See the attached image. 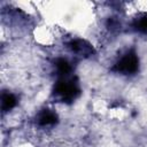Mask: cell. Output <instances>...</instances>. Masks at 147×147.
Listing matches in <instances>:
<instances>
[{
	"instance_id": "obj_6",
	"label": "cell",
	"mask_w": 147,
	"mask_h": 147,
	"mask_svg": "<svg viewBox=\"0 0 147 147\" xmlns=\"http://www.w3.org/2000/svg\"><path fill=\"white\" fill-rule=\"evenodd\" d=\"M55 64H56L57 71H59L61 75H67V74L70 72V70H71V67H70L69 62H68L67 60H64V59H59Z\"/></svg>"
},
{
	"instance_id": "obj_4",
	"label": "cell",
	"mask_w": 147,
	"mask_h": 147,
	"mask_svg": "<svg viewBox=\"0 0 147 147\" xmlns=\"http://www.w3.org/2000/svg\"><path fill=\"white\" fill-rule=\"evenodd\" d=\"M56 122H57V116L48 109L44 110L39 116V124L40 125H52V124H55Z\"/></svg>"
},
{
	"instance_id": "obj_5",
	"label": "cell",
	"mask_w": 147,
	"mask_h": 147,
	"mask_svg": "<svg viewBox=\"0 0 147 147\" xmlns=\"http://www.w3.org/2000/svg\"><path fill=\"white\" fill-rule=\"evenodd\" d=\"M16 105V98L10 94V93H3L2 94V100H1V107L3 111H7L15 107Z\"/></svg>"
},
{
	"instance_id": "obj_3",
	"label": "cell",
	"mask_w": 147,
	"mask_h": 147,
	"mask_svg": "<svg viewBox=\"0 0 147 147\" xmlns=\"http://www.w3.org/2000/svg\"><path fill=\"white\" fill-rule=\"evenodd\" d=\"M68 46L72 52H76V53H78L80 55H84V56H88V55H92L94 53L92 46L85 40L76 39V40L70 41L68 44Z\"/></svg>"
},
{
	"instance_id": "obj_7",
	"label": "cell",
	"mask_w": 147,
	"mask_h": 147,
	"mask_svg": "<svg viewBox=\"0 0 147 147\" xmlns=\"http://www.w3.org/2000/svg\"><path fill=\"white\" fill-rule=\"evenodd\" d=\"M134 28L140 32H147V16L140 17L134 23Z\"/></svg>"
},
{
	"instance_id": "obj_1",
	"label": "cell",
	"mask_w": 147,
	"mask_h": 147,
	"mask_svg": "<svg viewBox=\"0 0 147 147\" xmlns=\"http://www.w3.org/2000/svg\"><path fill=\"white\" fill-rule=\"evenodd\" d=\"M54 91L65 101H71L79 94V88L74 80H59L54 87Z\"/></svg>"
},
{
	"instance_id": "obj_2",
	"label": "cell",
	"mask_w": 147,
	"mask_h": 147,
	"mask_svg": "<svg viewBox=\"0 0 147 147\" xmlns=\"http://www.w3.org/2000/svg\"><path fill=\"white\" fill-rule=\"evenodd\" d=\"M138 65H139V61H138L136 53L129 52L127 54H125V56L121 59L119 62H117L114 69L118 72L129 75V74H134L138 70Z\"/></svg>"
}]
</instances>
